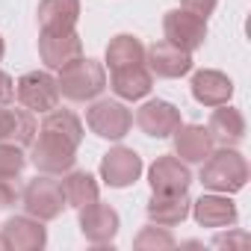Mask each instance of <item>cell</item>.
Segmentation results:
<instances>
[{
    "instance_id": "6da1fadb",
    "label": "cell",
    "mask_w": 251,
    "mask_h": 251,
    "mask_svg": "<svg viewBox=\"0 0 251 251\" xmlns=\"http://www.w3.org/2000/svg\"><path fill=\"white\" fill-rule=\"evenodd\" d=\"M83 121L71 109H50L45 112L36 139L30 142V163L42 175H65L77 163V148L83 142Z\"/></svg>"
},
{
    "instance_id": "7a4b0ae2",
    "label": "cell",
    "mask_w": 251,
    "mask_h": 251,
    "mask_svg": "<svg viewBox=\"0 0 251 251\" xmlns=\"http://www.w3.org/2000/svg\"><path fill=\"white\" fill-rule=\"evenodd\" d=\"M204 189L210 192H225L233 195L239 189H245L248 183V160L236 151V148H213V154L201 163V177Z\"/></svg>"
},
{
    "instance_id": "3957f363",
    "label": "cell",
    "mask_w": 251,
    "mask_h": 251,
    "mask_svg": "<svg viewBox=\"0 0 251 251\" xmlns=\"http://www.w3.org/2000/svg\"><path fill=\"white\" fill-rule=\"evenodd\" d=\"M56 86H59V98H68V100H74V103L95 100V98H100V92L106 89V68H103V62H98V59L80 56L77 62H71L68 68L59 71Z\"/></svg>"
},
{
    "instance_id": "277c9868",
    "label": "cell",
    "mask_w": 251,
    "mask_h": 251,
    "mask_svg": "<svg viewBox=\"0 0 251 251\" xmlns=\"http://www.w3.org/2000/svg\"><path fill=\"white\" fill-rule=\"evenodd\" d=\"M21 204L27 210V216L39 219V222H53L62 216L65 204V192H62V180H56V175H36L33 180H27V186L21 189Z\"/></svg>"
},
{
    "instance_id": "5b68a950",
    "label": "cell",
    "mask_w": 251,
    "mask_h": 251,
    "mask_svg": "<svg viewBox=\"0 0 251 251\" xmlns=\"http://www.w3.org/2000/svg\"><path fill=\"white\" fill-rule=\"evenodd\" d=\"M86 124L95 136H100L106 142H121L133 127V112L124 106V100L95 98L86 109Z\"/></svg>"
},
{
    "instance_id": "8992f818",
    "label": "cell",
    "mask_w": 251,
    "mask_h": 251,
    "mask_svg": "<svg viewBox=\"0 0 251 251\" xmlns=\"http://www.w3.org/2000/svg\"><path fill=\"white\" fill-rule=\"evenodd\" d=\"M15 98L30 112H50L59 106V86L50 71H27L15 80Z\"/></svg>"
},
{
    "instance_id": "52a82bcc",
    "label": "cell",
    "mask_w": 251,
    "mask_h": 251,
    "mask_svg": "<svg viewBox=\"0 0 251 251\" xmlns=\"http://www.w3.org/2000/svg\"><path fill=\"white\" fill-rule=\"evenodd\" d=\"M83 56V39L77 30H39V59L48 71H62Z\"/></svg>"
},
{
    "instance_id": "ba28073f",
    "label": "cell",
    "mask_w": 251,
    "mask_h": 251,
    "mask_svg": "<svg viewBox=\"0 0 251 251\" xmlns=\"http://www.w3.org/2000/svg\"><path fill=\"white\" fill-rule=\"evenodd\" d=\"M142 157L133 148L115 145L100 157V180L109 189H127L142 177Z\"/></svg>"
},
{
    "instance_id": "9c48e42d",
    "label": "cell",
    "mask_w": 251,
    "mask_h": 251,
    "mask_svg": "<svg viewBox=\"0 0 251 251\" xmlns=\"http://www.w3.org/2000/svg\"><path fill=\"white\" fill-rule=\"evenodd\" d=\"M77 222H80V233L86 242L92 245H112L118 227H121V219L115 213V207L109 204H100V198L95 204H86L77 210Z\"/></svg>"
},
{
    "instance_id": "30bf717a",
    "label": "cell",
    "mask_w": 251,
    "mask_h": 251,
    "mask_svg": "<svg viewBox=\"0 0 251 251\" xmlns=\"http://www.w3.org/2000/svg\"><path fill=\"white\" fill-rule=\"evenodd\" d=\"M183 124L180 118V109L172 103V100H163V98H154V100H145L139 109H136V127L151 136V139H169L177 127Z\"/></svg>"
},
{
    "instance_id": "8fae6325",
    "label": "cell",
    "mask_w": 251,
    "mask_h": 251,
    "mask_svg": "<svg viewBox=\"0 0 251 251\" xmlns=\"http://www.w3.org/2000/svg\"><path fill=\"white\" fill-rule=\"evenodd\" d=\"M163 33H166V42L192 53V50L204 48V42H207V21L186 9H169L163 18Z\"/></svg>"
},
{
    "instance_id": "7c38bea8",
    "label": "cell",
    "mask_w": 251,
    "mask_h": 251,
    "mask_svg": "<svg viewBox=\"0 0 251 251\" xmlns=\"http://www.w3.org/2000/svg\"><path fill=\"white\" fill-rule=\"evenodd\" d=\"M145 65L154 77L177 80V77L192 71V53L163 39V42H154V45L145 48Z\"/></svg>"
},
{
    "instance_id": "4fadbf2b",
    "label": "cell",
    "mask_w": 251,
    "mask_h": 251,
    "mask_svg": "<svg viewBox=\"0 0 251 251\" xmlns=\"http://www.w3.org/2000/svg\"><path fill=\"white\" fill-rule=\"evenodd\" d=\"M0 236L6 239V251H42L48 245V227L45 222L33 216H12L3 222Z\"/></svg>"
},
{
    "instance_id": "5bb4252c",
    "label": "cell",
    "mask_w": 251,
    "mask_h": 251,
    "mask_svg": "<svg viewBox=\"0 0 251 251\" xmlns=\"http://www.w3.org/2000/svg\"><path fill=\"white\" fill-rule=\"evenodd\" d=\"M148 183H151V192H189L192 172H189V166L180 157L163 154V157H157L151 163Z\"/></svg>"
},
{
    "instance_id": "9a60e30c",
    "label": "cell",
    "mask_w": 251,
    "mask_h": 251,
    "mask_svg": "<svg viewBox=\"0 0 251 251\" xmlns=\"http://www.w3.org/2000/svg\"><path fill=\"white\" fill-rule=\"evenodd\" d=\"M189 216H192L201 227H216V230L233 227L236 219H239L236 204H233L230 195H225V192H207V195H201L198 201H192Z\"/></svg>"
},
{
    "instance_id": "2e32d148",
    "label": "cell",
    "mask_w": 251,
    "mask_h": 251,
    "mask_svg": "<svg viewBox=\"0 0 251 251\" xmlns=\"http://www.w3.org/2000/svg\"><path fill=\"white\" fill-rule=\"evenodd\" d=\"M192 98L201 103V106H222V103H230L233 98V80L225 74V71H216V68H201L192 74Z\"/></svg>"
},
{
    "instance_id": "e0dca14e",
    "label": "cell",
    "mask_w": 251,
    "mask_h": 251,
    "mask_svg": "<svg viewBox=\"0 0 251 251\" xmlns=\"http://www.w3.org/2000/svg\"><path fill=\"white\" fill-rule=\"evenodd\" d=\"M106 86L115 92L118 100H142L154 89V74L148 71L145 62H139V65H127V68L109 71Z\"/></svg>"
},
{
    "instance_id": "ac0fdd59",
    "label": "cell",
    "mask_w": 251,
    "mask_h": 251,
    "mask_svg": "<svg viewBox=\"0 0 251 251\" xmlns=\"http://www.w3.org/2000/svg\"><path fill=\"white\" fill-rule=\"evenodd\" d=\"M172 139H175V157H180L186 166L204 163L216 148V142L207 133L204 124H180V127L172 133Z\"/></svg>"
},
{
    "instance_id": "d6986e66",
    "label": "cell",
    "mask_w": 251,
    "mask_h": 251,
    "mask_svg": "<svg viewBox=\"0 0 251 251\" xmlns=\"http://www.w3.org/2000/svg\"><path fill=\"white\" fill-rule=\"evenodd\" d=\"M207 133L213 136L216 145L236 148V145L245 139V115H242L236 106H230V103L213 106L210 121H207Z\"/></svg>"
},
{
    "instance_id": "ffe728a7",
    "label": "cell",
    "mask_w": 251,
    "mask_h": 251,
    "mask_svg": "<svg viewBox=\"0 0 251 251\" xmlns=\"http://www.w3.org/2000/svg\"><path fill=\"white\" fill-rule=\"evenodd\" d=\"M189 207H192L189 192H151L145 213H148V222L163 225V227H175V225L186 222Z\"/></svg>"
},
{
    "instance_id": "44dd1931",
    "label": "cell",
    "mask_w": 251,
    "mask_h": 251,
    "mask_svg": "<svg viewBox=\"0 0 251 251\" xmlns=\"http://www.w3.org/2000/svg\"><path fill=\"white\" fill-rule=\"evenodd\" d=\"M80 0H39V30L56 33V30H77L80 21Z\"/></svg>"
},
{
    "instance_id": "7402d4cb",
    "label": "cell",
    "mask_w": 251,
    "mask_h": 251,
    "mask_svg": "<svg viewBox=\"0 0 251 251\" xmlns=\"http://www.w3.org/2000/svg\"><path fill=\"white\" fill-rule=\"evenodd\" d=\"M139 62H145V45L133 33H118L115 39H109L106 59H103V65L109 71L127 68V65H139Z\"/></svg>"
},
{
    "instance_id": "603a6c76",
    "label": "cell",
    "mask_w": 251,
    "mask_h": 251,
    "mask_svg": "<svg viewBox=\"0 0 251 251\" xmlns=\"http://www.w3.org/2000/svg\"><path fill=\"white\" fill-rule=\"evenodd\" d=\"M62 192H65V204L74 207V210H80V207H86V204H95V201L100 198L98 180H95L89 172H83V169H68V172H65V177H62Z\"/></svg>"
},
{
    "instance_id": "cb8c5ba5",
    "label": "cell",
    "mask_w": 251,
    "mask_h": 251,
    "mask_svg": "<svg viewBox=\"0 0 251 251\" xmlns=\"http://www.w3.org/2000/svg\"><path fill=\"white\" fill-rule=\"evenodd\" d=\"M175 245H177L175 233L163 225H154V222L145 225L133 236V248H139V251H166V248H175Z\"/></svg>"
},
{
    "instance_id": "d4e9b609",
    "label": "cell",
    "mask_w": 251,
    "mask_h": 251,
    "mask_svg": "<svg viewBox=\"0 0 251 251\" xmlns=\"http://www.w3.org/2000/svg\"><path fill=\"white\" fill-rule=\"evenodd\" d=\"M27 166V154L15 142H0V177H21Z\"/></svg>"
},
{
    "instance_id": "484cf974",
    "label": "cell",
    "mask_w": 251,
    "mask_h": 251,
    "mask_svg": "<svg viewBox=\"0 0 251 251\" xmlns=\"http://www.w3.org/2000/svg\"><path fill=\"white\" fill-rule=\"evenodd\" d=\"M21 201V177H0V207H12Z\"/></svg>"
},
{
    "instance_id": "4316f807",
    "label": "cell",
    "mask_w": 251,
    "mask_h": 251,
    "mask_svg": "<svg viewBox=\"0 0 251 251\" xmlns=\"http://www.w3.org/2000/svg\"><path fill=\"white\" fill-rule=\"evenodd\" d=\"M216 6H219V0H180V9H186V12H192L204 21L216 12Z\"/></svg>"
},
{
    "instance_id": "83f0119b",
    "label": "cell",
    "mask_w": 251,
    "mask_h": 251,
    "mask_svg": "<svg viewBox=\"0 0 251 251\" xmlns=\"http://www.w3.org/2000/svg\"><path fill=\"white\" fill-rule=\"evenodd\" d=\"M213 245H216V248H233V245L242 248V245H248V233L227 227V233H216V236H213Z\"/></svg>"
},
{
    "instance_id": "f1b7e54d",
    "label": "cell",
    "mask_w": 251,
    "mask_h": 251,
    "mask_svg": "<svg viewBox=\"0 0 251 251\" xmlns=\"http://www.w3.org/2000/svg\"><path fill=\"white\" fill-rule=\"evenodd\" d=\"M12 100H15V80L6 71H0V106H9Z\"/></svg>"
},
{
    "instance_id": "f546056e",
    "label": "cell",
    "mask_w": 251,
    "mask_h": 251,
    "mask_svg": "<svg viewBox=\"0 0 251 251\" xmlns=\"http://www.w3.org/2000/svg\"><path fill=\"white\" fill-rule=\"evenodd\" d=\"M12 127H15V109L0 106V142H9Z\"/></svg>"
},
{
    "instance_id": "4dcf8cb0",
    "label": "cell",
    "mask_w": 251,
    "mask_h": 251,
    "mask_svg": "<svg viewBox=\"0 0 251 251\" xmlns=\"http://www.w3.org/2000/svg\"><path fill=\"white\" fill-rule=\"evenodd\" d=\"M3 53H6V45H3V36H0V62H3Z\"/></svg>"
},
{
    "instance_id": "1f68e13d",
    "label": "cell",
    "mask_w": 251,
    "mask_h": 251,
    "mask_svg": "<svg viewBox=\"0 0 251 251\" xmlns=\"http://www.w3.org/2000/svg\"><path fill=\"white\" fill-rule=\"evenodd\" d=\"M0 251H6V239L3 236H0Z\"/></svg>"
}]
</instances>
